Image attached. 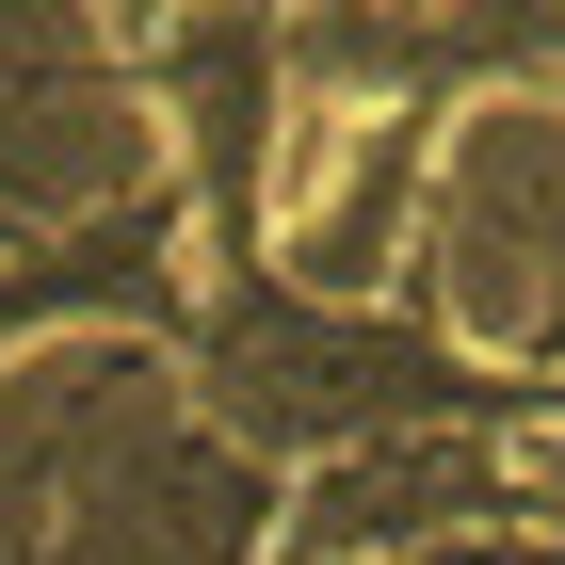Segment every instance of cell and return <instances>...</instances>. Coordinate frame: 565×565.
<instances>
[{"label":"cell","instance_id":"obj_1","mask_svg":"<svg viewBox=\"0 0 565 565\" xmlns=\"http://www.w3.org/2000/svg\"><path fill=\"white\" fill-rule=\"evenodd\" d=\"M275 501L291 484L259 452H226L162 372H97L49 436V533L17 565H259L275 550Z\"/></svg>","mask_w":565,"mask_h":565},{"label":"cell","instance_id":"obj_2","mask_svg":"<svg viewBox=\"0 0 565 565\" xmlns=\"http://www.w3.org/2000/svg\"><path fill=\"white\" fill-rule=\"evenodd\" d=\"M130 340V355H178V323H194V211H178L162 146H146L130 178H97L82 211H49L0 243V355L33 340Z\"/></svg>","mask_w":565,"mask_h":565},{"label":"cell","instance_id":"obj_3","mask_svg":"<svg viewBox=\"0 0 565 565\" xmlns=\"http://www.w3.org/2000/svg\"><path fill=\"white\" fill-rule=\"evenodd\" d=\"M404 565H565V518H533V533H452V550H404Z\"/></svg>","mask_w":565,"mask_h":565}]
</instances>
